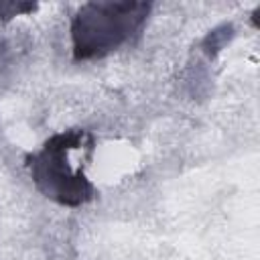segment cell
<instances>
[{
  "label": "cell",
  "mask_w": 260,
  "mask_h": 260,
  "mask_svg": "<svg viewBox=\"0 0 260 260\" xmlns=\"http://www.w3.org/2000/svg\"><path fill=\"white\" fill-rule=\"evenodd\" d=\"M150 6L144 2H89L71 24L75 59L102 57L126 43L144 22Z\"/></svg>",
  "instance_id": "1"
},
{
  "label": "cell",
  "mask_w": 260,
  "mask_h": 260,
  "mask_svg": "<svg viewBox=\"0 0 260 260\" xmlns=\"http://www.w3.org/2000/svg\"><path fill=\"white\" fill-rule=\"evenodd\" d=\"M83 138H87V134L81 130L55 134L45 142L43 150L35 154L28 162L37 187L47 197L63 205H79L91 199L93 195V187L87 183L83 173H73L67 165V150L77 148Z\"/></svg>",
  "instance_id": "2"
}]
</instances>
